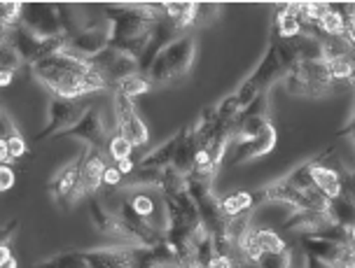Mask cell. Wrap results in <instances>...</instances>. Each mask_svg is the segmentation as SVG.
<instances>
[{"label":"cell","instance_id":"cell-1","mask_svg":"<svg viewBox=\"0 0 355 268\" xmlns=\"http://www.w3.org/2000/svg\"><path fill=\"white\" fill-rule=\"evenodd\" d=\"M31 73L56 98L66 100H80L89 93L110 89V82L103 78V73H98L89 61L78 59V56L63 52V49L33 63Z\"/></svg>","mask_w":355,"mask_h":268},{"label":"cell","instance_id":"cell-2","mask_svg":"<svg viewBox=\"0 0 355 268\" xmlns=\"http://www.w3.org/2000/svg\"><path fill=\"white\" fill-rule=\"evenodd\" d=\"M194 56H196V37L192 33L178 35L173 42H168L162 49V54L152 63L148 73L152 87L173 84V82L182 80L192 70Z\"/></svg>","mask_w":355,"mask_h":268},{"label":"cell","instance_id":"cell-3","mask_svg":"<svg viewBox=\"0 0 355 268\" xmlns=\"http://www.w3.org/2000/svg\"><path fill=\"white\" fill-rule=\"evenodd\" d=\"M252 194H255L257 203H285V206H290L293 210H318V213L327 215L332 220V201L315 187L309 191H300L285 180V177H281V180H274L264 184V187H259Z\"/></svg>","mask_w":355,"mask_h":268},{"label":"cell","instance_id":"cell-4","mask_svg":"<svg viewBox=\"0 0 355 268\" xmlns=\"http://www.w3.org/2000/svg\"><path fill=\"white\" fill-rule=\"evenodd\" d=\"M285 75H288V68L281 63V59H278V54H276V47L269 42L264 59L259 61L257 68L243 80V84L234 91V98H236V103L241 105V112H243L257 96L269 93V89L274 87L276 82L285 80Z\"/></svg>","mask_w":355,"mask_h":268},{"label":"cell","instance_id":"cell-5","mask_svg":"<svg viewBox=\"0 0 355 268\" xmlns=\"http://www.w3.org/2000/svg\"><path fill=\"white\" fill-rule=\"evenodd\" d=\"M285 89L295 96H309V98H320L334 89L332 73H329L327 61H302L285 75Z\"/></svg>","mask_w":355,"mask_h":268},{"label":"cell","instance_id":"cell-6","mask_svg":"<svg viewBox=\"0 0 355 268\" xmlns=\"http://www.w3.org/2000/svg\"><path fill=\"white\" fill-rule=\"evenodd\" d=\"M21 26L28 28L33 35L42 37V40H52V37H66V33H63V21H61L59 5L26 3V5H24Z\"/></svg>","mask_w":355,"mask_h":268},{"label":"cell","instance_id":"cell-7","mask_svg":"<svg viewBox=\"0 0 355 268\" xmlns=\"http://www.w3.org/2000/svg\"><path fill=\"white\" fill-rule=\"evenodd\" d=\"M89 105H80L78 100H66V98H56L52 96L47 105V126L35 133V140H47V138H59L61 133H66L68 129H73L78 121L85 117Z\"/></svg>","mask_w":355,"mask_h":268},{"label":"cell","instance_id":"cell-8","mask_svg":"<svg viewBox=\"0 0 355 268\" xmlns=\"http://www.w3.org/2000/svg\"><path fill=\"white\" fill-rule=\"evenodd\" d=\"M112 107H115V117H117V133L129 138L133 143V148H141V145L148 143L150 129L141 114H138L133 100L112 89Z\"/></svg>","mask_w":355,"mask_h":268},{"label":"cell","instance_id":"cell-9","mask_svg":"<svg viewBox=\"0 0 355 268\" xmlns=\"http://www.w3.org/2000/svg\"><path fill=\"white\" fill-rule=\"evenodd\" d=\"M110 42H112V30H110V24L105 21L103 26H87L85 30L68 37L63 52L78 56V59L92 61L94 56L105 52V49L110 47Z\"/></svg>","mask_w":355,"mask_h":268},{"label":"cell","instance_id":"cell-10","mask_svg":"<svg viewBox=\"0 0 355 268\" xmlns=\"http://www.w3.org/2000/svg\"><path fill=\"white\" fill-rule=\"evenodd\" d=\"M82 161H85V154L73 159L61 170H56L52 180L47 182L49 196L63 208H71L75 203V191L80 187V175H82Z\"/></svg>","mask_w":355,"mask_h":268},{"label":"cell","instance_id":"cell-11","mask_svg":"<svg viewBox=\"0 0 355 268\" xmlns=\"http://www.w3.org/2000/svg\"><path fill=\"white\" fill-rule=\"evenodd\" d=\"M89 63H92L98 73H103V78L110 82V84H115V87L122 80L131 78V75H136V73H141V66H138L136 59H131V56L117 52V49H112V47H107L105 52L94 56Z\"/></svg>","mask_w":355,"mask_h":268},{"label":"cell","instance_id":"cell-12","mask_svg":"<svg viewBox=\"0 0 355 268\" xmlns=\"http://www.w3.org/2000/svg\"><path fill=\"white\" fill-rule=\"evenodd\" d=\"M59 138H78V140H85L87 148H94V150H103L107 140V129L103 124V117H101V110L96 105H89L85 117H82L73 129H68L66 133H61Z\"/></svg>","mask_w":355,"mask_h":268},{"label":"cell","instance_id":"cell-13","mask_svg":"<svg viewBox=\"0 0 355 268\" xmlns=\"http://www.w3.org/2000/svg\"><path fill=\"white\" fill-rule=\"evenodd\" d=\"M107 170V161L103 157V150H94L87 148L85 152V161H82V175H80V187L75 191V203L80 199H89L98 191V187L103 184Z\"/></svg>","mask_w":355,"mask_h":268},{"label":"cell","instance_id":"cell-14","mask_svg":"<svg viewBox=\"0 0 355 268\" xmlns=\"http://www.w3.org/2000/svg\"><path fill=\"white\" fill-rule=\"evenodd\" d=\"M332 150L322 152V154L311 159V177H313L315 189L322 191L329 201H337L339 196H344V180H341V170L332 168L325 163V157Z\"/></svg>","mask_w":355,"mask_h":268},{"label":"cell","instance_id":"cell-15","mask_svg":"<svg viewBox=\"0 0 355 268\" xmlns=\"http://www.w3.org/2000/svg\"><path fill=\"white\" fill-rule=\"evenodd\" d=\"M89 217H92V224L96 226L98 233L107 235V238L119 240V245H124L126 238V229L124 222L115 210L105 208L103 201H98L96 196H89Z\"/></svg>","mask_w":355,"mask_h":268},{"label":"cell","instance_id":"cell-16","mask_svg":"<svg viewBox=\"0 0 355 268\" xmlns=\"http://www.w3.org/2000/svg\"><path fill=\"white\" fill-rule=\"evenodd\" d=\"M85 252L87 268H133L136 247L131 245H115V247H96V250Z\"/></svg>","mask_w":355,"mask_h":268},{"label":"cell","instance_id":"cell-17","mask_svg":"<svg viewBox=\"0 0 355 268\" xmlns=\"http://www.w3.org/2000/svg\"><path fill=\"white\" fill-rule=\"evenodd\" d=\"M278 143V133H276V126L271 121H266L262 133L252 140L248 145H239L234 148V154H232V166H241V163H248V161H255L259 157H266L271 150L276 148Z\"/></svg>","mask_w":355,"mask_h":268},{"label":"cell","instance_id":"cell-18","mask_svg":"<svg viewBox=\"0 0 355 268\" xmlns=\"http://www.w3.org/2000/svg\"><path fill=\"white\" fill-rule=\"evenodd\" d=\"M300 242H302L304 252L311 254V257H315L320 264H325L329 268L337 266L341 261V257H344V252L348 250V245L327 240L318 233H300Z\"/></svg>","mask_w":355,"mask_h":268},{"label":"cell","instance_id":"cell-19","mask_svg":"<svg viewBox=\"0 0 355 268\" xmlns=\"http://www.w3.org/2000/svg\"><path fill=\"white\" fill-rule=\"evenodd\" d=\"M271 33L276 37H281V40H295V37L304 35V17H302L300 3L278 5Z\"/></svg>","mask_w":355,"mask_h":268},{"label":"cell","instance_id":"cell-20","mask_svg":"<svg viewBox=\"0 0 355 268\" xmlns=\"http://www.w3.org/2000/svg\"><path fill=\"white\" fill-rule=\"evenodd\" d=\"M332 224L327 215L318 213V210H293L288 215V220L281 224V231H300V233H318Z\"/></svg>","mask_w":355,"mask_h":268},{"label":"cell","instance_id":"cell-21","mask_svg":"<svg viewBox=\"0 0 355 268\" xmlns=\"http://www.w3.org/2000/svg\"><path fill=\"white\" fill-rule=\"evenodd\" d=\"M178 145H180V131H178L175 136H171L166 143H162L159 148L152 150L150 154L141 157V161H138L136 166H138V168H150V170H164V168H168V166H173Z\"/></svg>","mask_w":355,"mask_h":268},{"label":"cell","instance_id":"cell-22","mask_svg":"<svg viewBox=\"0 0 355 268\" xmlns=\"http://www.w3.org/2000/svg\"><path fill=\"white\" fill-rule=\"evenodd\" d=\"M199 148H196L194 138H192V129L189 126H182L180 129V145H178L175 159H173V168L180 175H189L194 170V157Z\"/></svg>","mask_w":355,"mask_h":268},{"label":"cell","instance_id":"cell-23","mask_svg":"<svg viewBox=\"0 0 355 268\" xmlns=\"http://www.w3.org/2000/svg\"><path fill=\"white\" fill-rule=\"evenodd\" d=\"M164 12L178 30H185L187 26L196 24L199 17V3H164Z\"/></svg>","mask_w":355,"mask_h":268},{"label":"cell","instance_id":"cell-24","mask_svg":"<svg viewBox=\"0 0 355 268\" xmlns=\"http://www.w3.org/2000/svg\"><path fill=\"white\" fill-rule=\"evenodd\" d=\"M255 194L252 191H234V194L225 196V199H220V206H222V213H225L227 220H232V217H239L243 213H250L252 208H255Z\"/></svg>","mask_w":355,"mask_h":268},{"label":"cell","instance_id":"cell-25","mask_svg":"<svg viewBox=\"0 0 355 268\" xmlns=\"http://www.w3.org/2000/svg\"><path fill=\"white\" fill-rule=\"evenodd\" d=\"M3 126H5V136L3 138H5V143H8L12 163H15L28 152V145H26V140H24L21 133H19L17 126L12 124V117H10V112L5 110V107H3Z\"/></svg>","mask_w":355,"mask_h":268},{"label":"cell","instance_id":"cell-26","mask_svg":"<svg viewBox=\"0 0 355 268\" xmlns=\"http://www.w3.org/2000/svg\"><path fill=\"white\" fill-rule=\"evenodd\" d=\"M320 30L329 37H344V28H346V15L341 12L339 5H329L327 3V10L325 15L320 19Z\"/></svg>","mask_w":355,"mask_h":268},{"label":"cell","instance_id":"cell-27","mask_svg":"<svg viewBox=\"0 0 355 268\" xmlns=\"http://www.w3.org/2000/svg\"><path fill=\"white\" fill-rule=\"evenodd\" d=\"M33 268H87L85 261V252L82 250H68V252H59L54 257L40 261Z\"/></svg>","mask_w":355,"mask_h":268},{"label":"cell","instance_id":"cell-28","mask_svg":"<svg viewBox=\"0 0 355 268\" xmlns=\"http://www.w3.org/2000/svg\"><path fill=\"white\" fill-rule=\"evenodd\" d=\"M152 89V82L148 75H143V73H136V75H131V78H126L122 80L119 84L115 87V91H119L122 96H126V98H138V96H145Z\"/></svg>","mask_w":355,"mask_h":268},{"label":"cell","instance_id":"cell-29","mask_svg":"<svg viewBox=\"0 0 355 268\" xmlns=\"http://www.w3.org/2000/svg\"><path fill=\"white\" fill-rule=\"evenodd\" d=\"M255 240L262 247V252H283L288 250L283 235L274 231V229H255Z\"/></svg>","mask_w":355,"mask_h":268},{"label":"cell","instance_id":"cell-30","mask_svg":"<svg viewBox=\"0 0 355 268\" xmlns=\"http://www.w3.org/2000/svg\"><path fill=\"white\" fill-rule=\"evenodd\" d=\"M136 150L133 148V143L129 138H124L122 133H115V136L110 138V143H107V154L115 163H122L126 159H131V152Z\"/></svg>","mask_w":355,"mask_h":268},{"label":"cell","instance_id":"cell-31","mask_svg":"<svg viewBox=\"0 0 355 268\" xmlns=\"http://www.w3.org/2000/svg\"><path fill=\"white\" fill-rule=\"evenodd\" d=\"M285 180H288L290 184H293V187H297L300 191L313 189L315 184H313V177H311V159H309V161L300 163L297 168L290 170V173L285 175Z\"/></svg>","mask_w":355,"mask_h":268},{"label":"cell","instance_id":"cell-32","mask_svg":"<svg viewBox=\"0 0 355 268\" xmlns=\"http://www.w3.org/2000/svg\"><path fill=\"white\" fill-rule=\"evenodd\" d=\"M24 61L21 59V54L17 52L15 47L8 42V40H3V47H0V70H10V73H19L24 66Z\"/></svg>","mask_w":355,"mask_h":268},{"label":"cell","instance_id":"cell-33","mask_svg":"<svg viewBox=\"0 0 355 268\" xmlns=\"http://www.w3.org/2000/svg\"><path fill=\"white\" fill-rule=\"evenodd\" d=\"M24 17V3H3L0 5V24H3V30L15 28L21 24Z\"/></svg>","mask_w":355,"mask_h":268},{"label":"cell","instance_id":"cell-34","mask_svg":"<svg viewBox=\"0 0 355 268\" xmlns=\"http://www.w3.org/2000/svg\"><path fill=\"white\" fill-rule=\"evenodd\" d=\"M257 268H293V252H264L259 261L255 264Z\"/></svg>","mask_w":355,"mask_h":268},{"label":"cell","instance_id":"cell-35","mask_svg":"<svg viewBox=\"0 0 355 268\" xmlns=\"http://www.w3.org/2000/svg\"><path fill=\"white\" fill-rule=\"evenodd\" d=\"M266 110H269V93L257 96L252 103L245 107L243 112L239 114L236 119H255V117H266Z\"/></svg>","mask_w":355,"mask_h":268},{"label":"cell","instance_id":"cell-36","mask_svg":"<svg viewBox=\"0 0 355 268\" xmlns=\"http://www.w3.org/2000/svg\"><path fill=\"white\" fill-rule=\"evenodd\" d=\"M133 268H164V266H162V261L155 257V252H152V250H145V247H136Z\"/></svg>","mask_w":355,"mask_h":268},{"label":"cell","instance_id":"cell-37","mask_svg":"<svg viewBox=\"0 0 355 268\" xmlns=\"http://www.w3.org/2000/svg\"><path fill=\"white\" fill-rule=\"evenodd\" d=\"M300 10H302V17L306 19V21L320 24V19L327 10V3H300Z\"/></svg>","mask_w":355,"mask_h":268},{"label":"cell","instance_id":"cell-38","mask_svg":"<svg viewBox=\"0 0 355 268\" xmlns=\"http://www.w3.org/2000/svg\"><path fill=\"white\" fill-rule=\"evenodd\" d=\"M341 170V180H344V196L351 203H355V166H348V168H339Z\"/></svg>","mask_w":355,"mask_h":268},{"label":"cell","instance_id":"cell-39","mask_svg":"<svg viewBox=\"0 0 355 268\" xmlns=\"http://www.w3.org/2000/svg\"><path fill=\"white\" fill-rule=\"evenodd\" d=\"M222 5H213V3H199V17H196V24H208L213 21L215 17H220Z\"/></svg>","mask_w":355,"mask_h":268},{"label":"cell","instance_id":"cell-40","mask_svg":"<svg viewBox=\"0 0 355 268\" xmlns=\"http://www.w3.org/2000/svg\"><path fill=\"white\" fill-rule=\"evenodd\" d=\"M208 268H239V261L232 254H215Z\"/></svg>","mask_w":355,"mask_h":268},{"label":"cell","instance_id":"cell-41","mask_svg":"<svg viewBox=\"0 0 355 268\" xmlns=\"http://www.w3.org/2000/svg\"><path fill=\"white\" fill-rule=\"evenodd\" d=\"M15 170L10 168V166H0V191H10L12 187H15Z\"/></svg>","mask_w":355,"mask_h":268},{"label":"cell","instance_id":"cell-42","mask_svg":"<svg viewBox=\"0 0 355 268\" xmlns=\"http://www.w3.org/2000/svg\"><path fill=\"white\" fill-rule=\"evenodd\" d=\"M122 182H124V175L119 173L117 166H107L103 184H107V187H122Z\"/></svg>","mask_w":355,"mask_h":268},{"label":"cell","instance_id":"cell-43","mask_svg":"<svg viewBox=\"0 0 355 268\" xmlns=\"http://www.w3.org/2000/svg\"><path fill=\"white\" fill-rule=\"evenodd\" d=\"M344 40L348 42V47H351V49H353V54H355V21H353V19H348V17H346Z\"/></svg>","mask_w":355,"mask_h":268},{"label":"cell","instance_id":"cell-44","mask_svg":"<svg viewBox=\"0 0 355 268\" xmlns=\"http://www.w3.org/2000/svg\"><path fill=\"white\" fill-rule=\"evenodd\" d=\"M334 268H355V250L351 245H348V250L344 252V257H341V261Z\"/></svg>","mask_w":355,"mask_h":268},{"label":"cell","instance_id":"cell-45","mask_svg":"<svg viewBox=\"0 0 355 268\" xmlns=\"http://www.w3.org/2000/svg\"><path fill=\"white\" fill-rule=\"evenodd\" d=\"M12 78H15V73H10V70H0V84L3 87H8Z\"/></svg>","mask_w":355,"mask_h":268},{"label":"cell","instance_id":"cell-46","mask_svg":"<svg viewBox=\"0 0 355 268\" xmlns=\"http://www.w3.org/2000/svg\"><path fill=\"white\" fill-rule=\"evenodd\" d=\"M304 257H306V268H322V264L315 257H311L306 252H304Z\"/></svg>","mask_w":355,"mask_h":268},{"label":"cell","instance_id":"cell-47","mask_svg":"<svg viewBox=\"0 0 355 268\" xmlns=\"http://www.w3.org/2000/svg\"><path fill=\"white\" fill-rule=\"evenodd\" d=\"M0 268H19V259H15V257H10V259L0 261Z\"/></svg>","mask_w":355,"mask_h":268},{"label":"cell","instance_id":"cell-48","mask_svg":"<svg viewBox=\"0 0 355 268\" xmlns=\"http://www.w3.org/2000/svg\"><path fill=\"white\" fill-rule=\"evenodd\" d=\"M346 233H348V245H351L353 250H355V224H353V226H348V229H346Z\"/></svg>","mask_w":355,"mask_h":268},{"label":"cell","instance_id":"cell-49","mask_svg":"<svg viewBox=\"0 0 355 268\" xmlns=\"http://www.w3.org/2000/svg\"><path fill=\"white\" fill-rule=\"evenodd\" d=\"M348 131H351L353 143H355V107H353V119H351V124H348Z\"/></svg>","mask_w":355,"mask_h":268}]
</instances>
